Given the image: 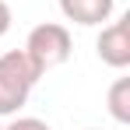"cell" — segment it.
Returning <instances> with one entry per match:
<instances>
[{
  "label": "cell",
  "instance_id": "cell-8",
  "mask_svg": "<svg viewBox=\"0 0 130 130\" xmlns=\"http://www.w3.org/2000/svg\"><path fill=\"white\" fill-rule=\"evenodd\" d=\"M0 130H4V127H0Z\"/></svg>",
  "mask_w": 130,
  "mask_h": 130
},
{
  "label": "cell",
  "instance_id": "cell-6",
  "mask_svg": "<svg viewBox=\"0 0 130 130\" xmlns=\"http://www.w3.org/2000/svg\"><path fill=\"white\" fill-rule=\"evenodd\" d=\"M4 130H53L46 120H35V116H18V120H11V127Z\"/></svg>",
  "mask_w": 130,
  "mask_h": 130
},
{
  "label": "cell",
  "instance_id": "cell-2",
  "mask_svg": "<svg viewBox=\"0 0 130 130\" xmlns=\"http://www.w3.org/2000/svg\"><path fill=\"white\" fill-rule=\"evenodd\" d=\"M70 49H74L70 32H67L63 25H56V21L35 25V28L28 32V39H25V53L35 60V67H39L42 74L53 70V67H60V63H67Z\"/></svg>",
  "mask_w": 130,
  "mask_h": 130
},
{
  "label": "cell",
  "instance_id": "cell-5",
  "mask_svg": "<svg viewBox=\"0 0 130 130\" xmlns=\"http://www.w3.org/2000/svg\"><path fill=\"white\" fill-rule=\"evenodd\" d=\"M109 112L116 123H130V77H116L109 88Z\"/></svg>",
  "mask_w": 130,
  "mask_h": 130
},
{
  "label": "cell",
  "instance_id": "cell-1",
  "mask_svg": "<svg viewBox=\"0 0 130 130\" xmlns=\"http://www.w3.org/2000/svg\"><path fill=\"white\" fill-rule=\"evenodd\" d=\"M39 77L42 70L25 49H7L0 56V116H18Z\"/></svg>",
  "mask_w": 130,
  "mask_h": 130
},
{
  "label": "cell",
  "instance_id": "cell-3",
  "mask_svg": "<svg viewBox=\"0 0 130 130\" xmlns=\"http://www.w3.org/2000/svg\"><path fill=\"white\" fill-rule=\"evenodd\" d=\"M95 49H99V60L106 67H112V70L130 67V14L106 25L99 32V39H95Z\"/></svg>",
  "mask_w": 130,
  "mask_h": 130
},
{
  "label": "cell",
  "instance_id": "cell-4",
  "mask_svg": "<svg viewBox=\"0 0 130 130\" xmlns=\"http://www.w3.org/2000/svg\"><path fill=\"white\" fill-rule=\"evenodd\" d=\"M112 11H116V0H60V14L81 28H95L109 21Z\"/></svg>",
  "mask_w": 130,
  "mask_h": 130
},
{
  "label": "cell",
  "instance_id": "cell-7",
  "mask_svg": "<svg viewBox=\"0 0 130 130\" xmlns=\"http://www.w3.org/2000/svg\"><path fill=\"white\" fill-rule=\"evenodd\" d=\"M11 7H7V0H0V35H7V28H11Z\"/></svg>",
  "mask_w": 130,
  "mask_h": 130
}]
</instances>
